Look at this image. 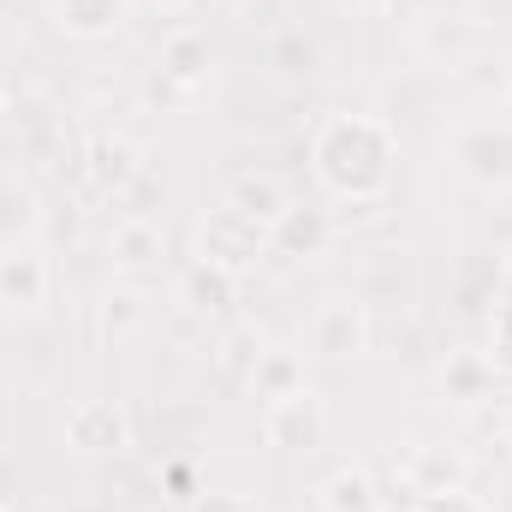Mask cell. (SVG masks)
<instances>
[{
  "label": "cell",
  "mask_w": 512,
  "mask_h": 512,
  "mask_svg": "<svg viewBox=\"0 0 512 512\" xmlns=\"http://www.w3.org/2000/svg\"><path fill=\"white\" fill-rule=\"evenodd\" d=\"M399 131L382 114H328L310 137V179L352 209H376L393 191Z\"/></svg>",
  "instance_id": "cell-1"
},
{
  "label": "cell",
  "mask_w": 512,
  "mask_h": 512,
  "mask_svg": "<svg viewBox=\"0 0 512 512\" xmlns=\"http://www.w3.org/2000/svg\"><path fill=\"white\" fill-rule=\"evenodd\" d=\"M268 256V227L245 215L239 203H215L203 221H197V262H215L227 274H245Z\"/></svg>",
  "instance_id": "cell-2"
},
{
  "label": "cell",
  "mask_w": 512,
  "mask_h": 512,
  "mask_svg": "<svg viewBox=\"0 0 512 512\" xmlns=\"http://www.w3.org/2000/svg\"><path fill=\"white\" fill-rule=\"evenodd\" d=\"M447 161L465 185L477 191H507L512 185V126L495 120H477V126H459L447 137Z\"/></svg>",
  "instance_id": "cell-3"
},
{
  "label": "cell",
  "mask_w": 512,
  "mask_h": 512,
  "mask_svg": "<svg viewBox=\"0 0 512 512\" xmlns=\"http://www.w3.org/2000/svg\"><path fill=\"white\" fill-rule=\"evenodd\" d=\"M262 435H268V447H280V453H316L322 435H328V405H322V393L304 382L298 393L268 399Z\"/></svg>",
  "instance_id": "cell-4"
},
{
  "label": "cell",
  "mask_w": 512,
  "mask_h": 512,
  "mask_svg": "<svg viewBox=\"0 0 512 512\" xmlns=\"http://www.w3.org/2000/svg\"><path fill=\"white\" fill-rule=\"evenodd\" d=\"M54 298V262L42 245L0 251V316H42Z\"/></svg>",
  "instance_id": "cell-5"
},
{
  "label": "cell",
  "mask_w": 512,
  "mask_h": 512,
  "mask_svg": "<svg viewBox=\"0 0 512 512\" xmlns=\"http://www.w3.org/2000/svg\"><path fill=\"white\" fill-rule=\"evenodd\" d=\"M66 447L78 459H114L131 447V417L120 399H78L66 411Z\"/></svg>",
  "instance_id": "cell-6"
},
{
  "label": "cell",
  "mask_w": 512,
  "mask_h": 512,
  "mask_svg": "<svg viewBox=\"0 0 512 512\" xmlns=\"http://www.w3.org/2000/svg\"><path fill=\"white\" fill-rule=\"evenodd\" d=\"M155 72H161V84H167L179 102H191L197 90H209V72H215V48H209V36H203L197 24L167 30V42H161V54H155Z\"/></svg>",
  "instance_id": "cell-7"
},
{
  "label": "cell",
  "mask_w": 512,
  "mask_h": 512,
  "mask_svg": "<svg viewBox=\"0 0 512 512\" xmlns=\"http://www.w3.org/2000/svg\"><path fill=\"white\" fill-rule=\"evenodd\" d=\"M310 352L328 364H346L358 352H370V310L358 298H328L310 322Z\"/></svg>",
  "instance_id": "cell-8"
},
{
  "label": "cell",
  "mask_w": 512,
  "mask_h": 512,
  "mask_svg": "<svg viewBox=\"0 0 512 512\" xmlns=\"http://www.w3.org/2000/svg\"><path fill=\"white\" fill-rule=\"evenodd\" d=\"M137 173H143V149L131 143L126 131H96V137L84 143V179H90L96 197H120V191H131Z\"/></svg>",
  "instance_id": "cell-9"
},
{
  "label": "cell",
  "mask_w": 512,
  "mask_h": 512,
  "mask_svg": "<svg viewBox=\"0 0 512 512\" xmlns=\"http://www.w3.org/2000/svg\"><path fill=\"white\" fill-rule=\"evenodd\" d=\"M501 298H507V262L483 256V251L459 256V268H453V304L465 316H489Z\"/></svg>",
  "instance_id": "cell-10"
},
{
  "label": "cell",
  "mask_w": 512,
  "mask_h": 512,
  "mask_svg": "<svg viewBox=\"0 0 512 512\" xmlns=\"http://www.w3.org/2000/svg\"><path fill=\"white\" fill-rule=\"evenodd\" d=\"M328 245H334V215L328 209H286L268 227V251L292 256V262H316Z\"/></svg>",
  "instance_id": "cell-11"
},
{
  "label": "cell",
  "mask_w": 512,
  "mask_h": 512,
  "mask_svg": "<svg viewBox=\"0 0 512 512\" xmlns=\"http://www.w3.org/2000/svg\"><path fill=\"white\" fill-rule=\"evenodd\" d=\"M161 256H167V233H161L155 221H143V215H131V221H120V227L108 233V262H114L120 274H149Z\"/></svg>",
  "instance_id": "cell-12"
},
{
  "label": "cell",
  "mask_w": 512,
  "mask_h": 512,
  "mask_svg": "<svg viewBox=\"0 0 512 512\" xmlns=\"http://www.w3.org/2000/svg\"><path fill=\"white\" fill-rule=\"evenodd\" d=\"M405 489L411 495H441V489H465V459L447 453V447H411L405 465H399Z\"/></svg>",
  "instance_id": "cell-13"
},
{
  "label": "cell",
  "mask_w": 512,
  "mask_h": 512,
  "mask_svg": "<svg viewBox=\"0 0 512 512\" xmlns=\"http://www.w3.org/2000/svg\"><path fill=\"white\" fill-rule=\"evenodd\" d=\"M36 227H42V203H36V191H30L18 173H0V251H12V245H36Z\"/></svg>",
  "instance_id": "cell-14"
},
{
  "label": "cell",
  "mask_w": 512,
  "mask_h": 512,
  "mask_svg": "<svg viewBox=\"0 0 512 512\" xmlns=\"http://www.w3.org/2000/svg\"><path fill=\"white\" fill-rule=\"evenodd\" d=\"M131 0H54V24L78 42H102L126 24Z\"/></svg>",
  "instance_id": "cell-15"
},
{
  "label": "cell",
  "mask_w": 512,
  "mask_h": 512,
  "mask_svg": "<svg viewBox=\"0 0 512 512\" xmlns=\"http://www.w3.org/2000/svg\"><path fill=\"white\" fill-rule=\"evenodd\" d=\"M316 501H322V512H382V489L364 465H340L322 477Z\"/></svg>",
  "instance_id": "cell-16"
},
{
  "label": "cell",
  "mask_w": 512,
  "mask_h": 512,
  "mask_svg": "<svg viewBox=\"0 0 512 512\" xmlns=\"http://www.w3.org/2000/svg\"><path fill=\"white\" fill-rule=\"evenodd\" d=\"M495 393V364L483 352H453L441 370V399L447 405H483Z\"/></svg>",
  "instance_id": "cell-17"
},
{
  "label": "cell",
  "mask_w": 512,
  "mask_h": 512,
  "mask_svg": "<svg viewBox=\"0 0 512 512\" xmlns=\"http://www.w3.org/2000/svg\"><path fill=\"white\" fill-rule=\"evenodd\" d=\"M179 292H185V304H191L197 316H221V310L239 298V274H227V268H215V262H191L185 280H179Z\"/></svg>",
  "instance_id": "cell-18"
},
{
  "label": "cell",
  "mask_w": 512,
  "mask_h": 512,
  "mask_svg": "<svg viewBox=\"0 0 512 512\" xmlns=\"http://www.w3.org/2000/svg\"><path fill=\"white\" fill-rule=\"evenodd\" d=\"M227 203H239V209H245V215H256L262 227H274V221H280V215L292 209L274 173H245V179H239V185L227 191Z\"/></svg>",
  "instance_id": "cell-19"
},
{
  "label": "cell",
  "mask_w": 512,
  "mask_h": 512,
  "mask_svg": "<svg viewBox=\"0 0 512 512\" xmlns=\"http://www.w3.org/2000/svg\"><path fill=\"white\" fill-rule=\"evenodd\" d=\"M251 387H256V399L298 393V387H304V364H298V352H274V346H262V358H256V370H251Z\"/></svg>",
  "instance_id": "cell-20"
},
{
  "label": "cell",
  "mask_w": 512,
  "mask_h": 512,
  "mask_svg": "<svg viewBox=\"0 0 512 512\" xmlns=\"http://www.w3.org/2000/svg\"><path fill=\"white\" fill-rule=\"evenodd\" d=\"M483 358L495 364V376H512V292L489 310V352Z\"/></svg>",
  "instance_id": "cell-21"
},
{
  "label": "cell",
  "mask_w": 512,
  "mask_h": 512,
  "mask_svg": "<svg viewBox=\"0 0 512 512\" xmlns=\"http://www.w3.org/2000/svg\"><path fill=\"white\" fill-rule=\"evenodd\" d=\"M131 322H137V298H131V292H108V298H102V334H108V340H126Z\"/></svg>",
  "instance_id": "cell-22"
},
{
  "label": "cell",
  "mask_w": 512,
  "mask_h": 512,
  "mask_svg": "<svg viewBox=\"0 0 512 512\" xmlns=\"http://www.w3.org/2000/svg\"><path fill=\"white\" fill-rule=\"evenodd\" d=\"M405 512H483V501L465 495V489H441V495H411Z\"/></svg>",
  "instance_id": "cell-23"
},
{
  "label": "cell",
  "mask_w": 512,
  "mask_h": 512,
  "mask_svg": "<svg viewBox=\"0 0 512 512\" xmlns=\"http://www.w3.org/2000/svg\"><path fill=\"white\" fill-rule=\"evenodd\" d=\"M274 60H280V72H292V78H298V72H316V48H310L304 36H280V42H274Z\"/></svg>",
  "instance_id": "cell-24"
},
{
  "label": "cell",
  "mask_w": 512,
  "mask_h": 512,
  "mask_svg": "<svg viewBox=\"0 0 512 512\" xmlns=\"http://www.w3.org/2000/svg\"><path fill=\"white\" fill-rule=\"evenodd\" d=\"M256 358H262V334H233V340H227V370H233V376H251Z\"/></svg>",
  "instance_id": "cell-25"
},
{
  "label": "cell",
  "mask_w": 512,
  "mask_h": 512,
  "mask_svg": "<svg viewBox=\"0 0 512 512\" xmlns=\"http://www.w3.org/2000/svg\"><path fill=\"white\" fill-rule=\"evenodd\" d=\"M191 512H251V501L233 495V489H197L191 495Z\"/></svg>",
  "instance_id": "cell-26"
},
{
  "label": "cell",
  "mask_w": 512,
  "mask_h": 512,
  "mask_svg": "<svg viewBox=\"0 0 512 512\" xmlns=\"http://www.w3.org/2000/svg\"><path fill=\"white\" fill-rule=\"evenodd\" d=\"M167 489H173V495H197V477H191V465H167Z\"/></svg>",
  "instance_id": "cell-27"
},
{
  "label": "cell",
  "mask_w": 512,
  "mask_h": 512,
  "mask_svg": "<svg viewBox=\"0 0 512 512\" xmlns=\"http://www.w3.org/2000/svg\"><path fill=\"white\" fill-rule=\"evenodd\" d=\"M346 12H364V18H382V12H393L399 0H340Z\"/></svg>",
  "instance_id": "cell-28"
},
{
  "label": "cell",
  "mask_w": 512,
  "mask_h": 512,
  "mask_svg": "<svg viewBox=\"0 0 512 512\" xmlns=\"http://www.w3.org/2000/svg\"><path fill=\"white\" fill-rule=\"evenodd\" d=\"M131 6H143V12H179L185 0H131Z\"/></svg>",
  "instance_id": "cell-29"
},
{
  "label": "cell",
  "mask_w": 512,
  "mask_h": 512,
  "mask_svg": "<svg viewBox=\"0 0 512 512\" xmlns=\"http://www.w3.org/2000/svg\"><path fill=\"white\" fill-rule=\"evenodd\" d=\"M501 435H507V447H512V399H507V411H501Z\"/></svg>",
  "instance_id": "cell-30"
},
{
  "label": "cell",
  "mask_w": 512,
  "mask_h": 512,
  "mask_svg": "<svg viewBox=\"0 0 512 512\" xmlns=\"http://www.w3.org/2000/svg\"><path fill=\"white\" fill-rule=\"evenodd\" d=\"M0 512H6V507H0Z\"/></svg>",
  "instance_id": "cell-31"
}]
</instances>
